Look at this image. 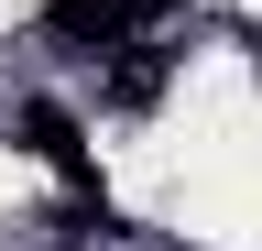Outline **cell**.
I'll return each instance as SVG.
<instances>
[{"instance_id": "cell-2", "label": "cell", "mask_w": 262, "mask_h": 251, "mask_svg": "<svg viewBox=\"0 0 262 251\" xmlns=\"http://www.w3.org/2000/svg\"><path fill=\"white\" fill-rule=\"evenodd\" d=\"M33 153H44L66 186H88V142H77V120H66V109H33Z\"/></svg>"}, {"instance_id": "cell-1", "label": "cell", "mask_w": 262, "mask_h": 251, "mask_svg": "<svg viewBox=\"0 0 262 251\" xmlns=\"http://www.w3.org/2000/svg\"><path fill=\"white\" fill-rule=\"evenodd\" d=\"M44 33H66V44H98V55H110V44L131 33V0H44Z\"/></svg>"}]
</instances>
